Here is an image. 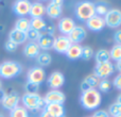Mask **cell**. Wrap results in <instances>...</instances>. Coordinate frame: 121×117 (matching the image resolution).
<instances>
[{"mask_svg": "<svg viewBox=\"0 0 121 117\" xmlns=\"http://www.w3.org/2000/svg\"><path fill=\"white\" fill-rule=\"evenodd\" d=\"M101 101H102V96L97 88L82 92L81 98H80V102H81L82 107L85 110H89V111L100 107Z\"/></svg>", "mask_w": 121, "mask_h": 117, "instance_id": "cell-1", "label": "cell"}, {"mask_svg": "<svg viewBox=\"0 0 121 117\" xmlns=\"http://www.w3.org/2000/svg\"><path fill=\"white\" fill-rule=\"evenodd\" d=\"M74 13L79 20L87 21L94 15H96L95 3L91 1H88V0H83V1L78 2L74 8Z\"/></svg>", "mask_w": 121, "mask_h": 117, "instance_id": "cell-2", "label": "cell"}, {"mask_svg": "<svg viewBox=\"0 0 121 117\" xmlns=\"http://www.w3.org/2000/svg\"><path fill=\"white\" fill-rule=\"evenodd\" d=\"M22 71V66L15 61H4L0 64V77L3 79H13Z\"/></svg>", "mask_w": 121, "mask_h": 117, "instance_id": "cell-3", "label": "cell"}, {"mask_svg": "<svg viewBox=\"0 0 121 117\" xmlns=\"http://www.w3.org/2000/svg\"><path fill=\"white\" fill-rule=\"evenodd\" d=\"M21 102H22L23 107L27 110H30V111H38V110L46 107L44 98L38 94L26 93L21 98Z\"/></svg>", "mask_w": 121, "mask_h": 117, "instance_id": "cell-4", "label": "cell"}, {"mask_svg": "<svg viewBox=\"0 0 121 117\" xmlns=\"http://www.w3.org/2000/svg\"><path fill=\"white\" fill-rule=\"evenodd\" d=\"M115 71V66L112 62H106L102 63V64H97V66L95 67L94 75L98 78L99 80L107 79L109 76H112Z\"/></svg>", "mask_w": 121, "mask_h": 117, "instance_id": "cell-5", "label": "cell"}, {"mask_svg": "<svg viewBox=\"0 0 121 117\" xmlns=\"http://www.w3.org/2000/svg\"><path fill=\"white\" fill-rule=\"evenodd\" d=\"M105 26L109 28H118L121 26V11L118 9H111L104 16Z\"/></svg>", "mask_w": 121, "mask_h": 117, "instance_id": "cell-6", "label": "cell"}, {"mask_svg": "<svg viewBox=\"0 0 121 117\" xmlns=\"http://www.w3.org/2000/svg\"><path fill=\"white\" fill-rule=\"evenodd\" d=\"M46 79V72H45L44 68L40 66H35L32 67L27 73V80L28 82H32L35 84H40L45 81Z\"/></svg>", "mask_w": 121, "mask_h": 117, "instance_id": "cell-7", "label": "cell"}, {"mask_svg": "<svg viewBox=\"0 0 121 117\" xmlns=\"http://www.w3.org/2000/svg\"><path fill=\"white\" fill-rule=\"evenodd\" d=\"M19 102H20V97H19L18 93L11 92L9 94L5 93V96L1 101V105L3 109L8 110V111H12L13 109L18 107Z\"/></svg>", "mask_w": 121, "mask_h": 117, "instance_id": "cell-8", "label": "cell"}, {"mask_svg": "<svg viewBox=\"0 0 121 117\" xmlns=\"http://www.w3.org/2000/svg\"><path fill=\"white\" fill-rule=\"evenodd\" d=\"M44 100L46 104H49V103H60V104H63L66 100V96L60 90H51L45 95Z\"/></svg>", "mask_w": 121, "mask_h": 117, "instance_id": "cell-9", "label": "cell"}, {"mask_svg": "<svg viewBox=\"0 0 121 117\" xmlns=\"http://www.w3.org/2000/svg\"><path fill=\"white\" fill-rule=\"evenodd\" d=\"M47 84L51 90H60L65 84V77L60 71H53L47 79Z\"/></svg>", "mask_w": 121, "mask_h": 117, "instance_id": "cell-10", "label": "cell"}, {"mask_svg": "<svg viewBox=\"0 0 121 117\" xmlns=\"http://www.w3.org/2000/svg\"><path fill=\"white\" fill-rule=\"evenodd\" d=\"M31 4L30 0H16L13 4V12L20 17H25L30 13Z\"/></svg>", "mask_w": 121, "mask_h": 117, "instance_id": "cell-11", "label": "cell"}, {"mask_svg": "<svg viewBox=\"0 0 121 117\" xmlns=\"http://www.w3.org/2000/svg\"><path fill=\"white\" fill-rule=\"evenodd\" d=\"M86 35H87V32H86L85 28L82 26H75L67 36L70 40L71 44H80L85 40Z\"/></svg>", "mask_w": 121, "mask_h": 117, "instance_id": "cell-12", "label": "cell"}, {"mask_svg": "<svg viewBox=\"0 0 121 117\" xmlns=\"http://www.w3.org/2000/svg\"><path fill=\"white\" fill-rule=\"evenodd\" d=\"M71 45L72 44H71L70 40L68 38V36L60 35V36H57V37H55L52 49H54V50L59 53H66V51L68 50Z\"/></svg>", "mask_w": 121, "mask_h": 117, "instance_id": "cell-13", "label": "cell"}, {"mask_svg": "<svg viewBox=\"0 0 121 117\" xmlns=\"http://www.w3.org/2000/svg\"><path fill=\"white\" fill-rule=\"evenodd\" d=\"M86 22L87 28L90 31L94 32H99L101 30L104 29L105 27V21H104V17H101L99 15H94L91 18H89Z\"/></svg>", "mask_w": 121, "mask_h": 117, "instance_id": "cell-14", "label": "cell"}, {"mask_svg": "<svg viewBox=\"0 0 121 117\" xmlns=\"http://www.w3.org/2000/svg\"><path fill=\"white\" fill-rule=\"evenodd\" d=\"M74 27H75V22L70 17L60 18L59 21V25H57V28H59L60 32L62 33V35H68Z\"/></svg>", "mask_w": 121, "mask_h": 117, "instance_id": "cell-15", "label": "cell"}, {"mask_svg": "<svg viewBox=\"0 0 121 117\" xmlns=\"http://www.w3.org/2000/svg\"><path fill=\"white\" fill-rule=\"evenodd\" d=\"M54 40H55L54 34H42L36 43L39 46V49L47 51V50L52 49Z\"/></svg>", "mask_w": 121, "mask_h": 117, "instance_id": "cell-16", "label": "cell"}, {"mask_svg": "<svg viewBox=\"0 0 121 117\" xmlns=\"http://www.w3.org/2000/svg\"><path fill=\"white\" fill-rule=\"evenodd\" d=\"M62 12H63L62 3H56V2L50 1L48 3V5L46 6L47 15L52 19H56V18H59V17H60Z\"/></svg>", "mask_w": 121, "mask_h": 117, "instance_id": "cell-17", "label": "cell"}, {"mask_svg": "<svg viewBox=\"0 0 121 117\" xmlns=\"http://www.w3.org/2000/svg\"><path fill=\"white\" fill-rule=\"evenodd\" d=\"M99 82H100V80L92 73V75L87 76V77L82 81L80 87H81L82 92H85V90H94V88L98 87Z\"/></svg>", "mask_w": 121, "mask_h": 117, "instance_id": "cell-18", "label": "cell"}, {"mask_svg": "<svg viewBox=\"0 0 121 117\" xmlns=\"http://www.w3.org/2000/svg\"><path fill=\"white\" fill-rule=\"evenodd\" d=\"M9 40H12L13 43L18 46V45H21L23 43H26V40H28L27 38V33L26 32H22V31H19L17 29H12L9 33Z\"/></svg>", "mask_w": 121, "mask_h": 117, "instance_id": "cell-19", "label": "cell"}, {"mask_svg": "<svg viewBox=\"0 0 121 117\" xmlns=\"http://www.w3.org/2000/svg\"><path fill=\"white\" fill-rule=\"evenodd\" d=\"M30 16L32 18H39L43 17L46 14V6L42 3V2H34L31 4V9H30Z\"/></svg>", "mask_w": 121, "mask_h": 117, "instance_id": "cell-20", "label": "cell"}, {"mask_svg": "<svg viewBox=\"0 0 121 117\" xmlns=\"http://www.w3.org/2000/svg\"><path fill=\"white\" fill-rule=\"evenodd\" d=\"M40 52L39 46L36 42H29L23 48V54L28 58H36Z\"/></svg>", "mask_w": 121, "mask_h": 117, "instance_id": "cell-21", "label": "cell"}, {"mask_svg": "<svg viewBox=\"0 0 121 117\" xmlns=\"http://www.w3.org/2000/svg\"><path fill=\"white\" fill-rule=\"evenodd\" d=\"M82 49H83V47L80 44H72L69 47L68 50L66 51L65 54H66V57L68 58L69 60L75 61L82 57Z\"/></svg>", "mask_w": 121, "mask_h": 117, "instance_id": "cell-22", "label": "cell"}, {"mask_svg": "<svg viewBox=\"0 0 121 117\" xmlns=\"http://www.w3.org/2000/svg\"><path fill=\"white\" fill-rule=\"evenodd\" d=\"M45 110H47L51 115H53L54 117H60L65 115L64 105L60 104V103H49V104H46Z\"/></svg>", "mask_w": 121, "mask_h": 117, "instance_id": "cell-23", "label": "cell"}, {"mask_svg": "<svg viewBox=\"0 0 121 117\" xmlns=\"http://www.w3.org/2000/svg\"><path fill=\"white\" fill-rule=\"evenodd\" d=\"M97 64H102V63L111 62V55H109V51L107 49H100L96 52L95 54Z\"/></svg>", "mask_w": 121, "mask_h": 117, "instance_id": "cell-24", "label": "cell"}, {"mask_svg": "<svg viewBox=\"0 0 121 117\" xmlns=\"http://www.w3.org/2000/svg\"><path fill=\"white\" fill-rule=\"evenodd\" d=\"M15 29L27 33L31 29V27H30V19H28L27 17H20V18H18L16 20V22H15Z\"/></svg>", "mask_w": 121, "mask_h": 117, "instance_id": "cell-25", "label": "cell"}, {"mask_svg": "<svg viewBox=\"0 0 121 117\" xmlns=\"http://www.w3.org/2000/svg\"><path fill=\"white\" fill-rule=\"evenodd\" d=\"M36 61H37L38 65H40V67L43 66H49L52 62V57L49 52H39V54L36 57Z\"/></svg>", "mask_w": 121, "mask_h": 117, "instance_id": "cell-26", "label": "cell"}, {"mask_svg": "<svg viewBox=\"0 0 121 117\" xmlns=\"http://www.w3.org/2000/svg\"><path fill=\"white\" fill-rule=\"evenodd\" d=\"M46 23H47V21L45 20L43 17L30 19V27H31V29L36 30V31H38V32H40L43 29H44Z\"/></svg>", "mask_w": 121, "mask_h": 117, "instance_id": "cell-27", "label": "cell"}, {"mask_svg": "<svg viewBox=\"0 0 121 117\" xmlns=\"http://www.w3.org/2000/svg\"><path fill=\"white\" fill-rule=\"evenodd\" d=\"M10 117H29V111L25 107H16L10 111Z\"/></svg>", "mask_w": 121, "mask_h": 117, "instance_id": "cell-28", "label": "cell"}, {"mask_svg": "<svg viewBox=\"0 0 121 117\" xmlns=\"http://www.w3.org/2000/svg\"><path fill=\"white\" fill-rule=\"evenodd\" d=\"M108 5L105 2H98V3H95V12H96V15H99L101 17H104L106 15V13L108 12Z\"/></svg>", "mask_w": 121, "mask_h": 117, "instance_id": "cell-29", "label": "cell"}, {"mask_svg": "<svg viewBox=\"0 0 121 117\" xmlns=\"http://www.w3.org/2000/svg\"><path fill=\"white\" fill-rule=\"evenodd\" d=\"M109 55H111V60L115 61V62L121 60V45L119 44L114 45L112 50L109 51Z\"/></svg>", "mask_w": 121, "mask_h": 117, "instance_id": "cell-30", "label": "cell"}, {"mask_svg": "<svg viewBox=\"0 0 121 117\" xmlns=\"http://www.w3.org/2000/svg\"><path fill=\"white\" fill-rule=\"evenodd\" d=\"M107 113L112 117H117V116L121 115V104H119V103H117V102L111 104L108 108V112H107Z\"/></svg>", "mask_w": 121, "mask_h": 117, "instance_id": "cell-31", "label": "cell"}, {"mask_svg": "<svg viewBox=\"0 0 121 117\" xmlns=\"http://www.w3.org/2000/svg\"><path fill=\"white\" fill-rule=\"evenodd\" d=\"M112 82L107 79H103V80H100L99 82V85H98V88H99V92H103V93H107L111 90L112 88Z\"/></svg>", "mask_w": 121, "mask_h": 117, "instance_id": "cell-32", "label": "cell"}, {"mask_svg": "<svg viewBox=\"0 0 121 117\" xmlns=\"http://www.w3.org/2000/svg\"><path fill=\"white\" fill-rule=\"evenodd\" d=\"M94 54L95 53H94V50H92L91 47L85 46V47H83V49H82V57L81 58L85 61H88L94 57Z\"/></svg>", "mask_w": 121, "mask_h": 117, "instance_id": "cell-33", "label": "cell"}, {"mask_svg": "<svg viewBox=\"0 0 121 117\" xmlns=\"http://www.w3.org/2000/svg\"><path fill=\"white\" fill-rule=\"evenodd\" d=\"M25 90L29 94H37L38 90H39V85L35 83H32V82H27L25 85Z\"/></svg>", "mask_w": 121, "mask_h": 117, "instance_id": "cell-34", "label": "cell"}, {"mask_svg": "<svg viewBox=\"0 0 121 117\" xmlns=\"http://www.w3.org/2000/svg\"><path fill=\"white\" fill-rule=\"evenodd\" d=\"M39 36H40V33L38 31H36V30L30 29L29 31L27 32V38L30 42H37Z\"/></svg>", "mask_w": 121, "mask_h": 117, "instance_id": "cell-35", "label": "cell"}, {"mask_svg": "<svg viewBox=\"0 0 121 117\" xmlns=\"http://www.w3.org/2000/svg\"><path fill=\"white\" fill-rule=\"evenodd\" d=\"M39 33H40V35H42V34H53L54 33V26H53V23L47 22L46 26H45V28L39 32Z\"/></svg>", "mask_w": 121, "mask_h": 117, "instance_id": "cell-36", "label": "cell"}, {"mask_svg": "<svg viewBox=\"0 0 121 117\" xmlns=\"http://www.w3.org/2000/svg\"><path fill=\"white\" fill-rule=\"evenodd\" d=\"M17 47L18 46L10 40H8L5 42V44H4V49H5L6 51H9V52H14V51H16Z\"/></svg>", "mask_w": 121, "mask_h": 117, "instance_id": "cell-37", "label": "cell"}, {"mask_svg": "<svg viewBox=\"0 0 121 117\" xmlns=\"http://www.w3.org/2000/svg\"><path fill=\"white\" fill-rule=\"evenodd\" d=\"M113 85L115 86L117 90H121V73H119L118 76H116L115 79L113 81Z\"/></svg>", "mask_w": 121, "mask_h": 117, "instance_id": "cell-38", "label": "cell"}, {"mask_svg": "<svg viewBox=\"0 0 121 117\" xmlns=\"http://www.w3.org/2000/svg\"><path fill=\"white\" fill-rule=\"evenodd\" d=\"M91 117H111V116H109V114L107 113L106 111H104V110H98L97 112H95L94 115Z\"/></svg>", "mask_w": 121, "mask_h": 117, "instance_id": "cell-39", "label": "cell"}, {"mask_svg": "<svg viewBox=\"0 0 121 117\" xmlns=\"http://www.w3.org/2000/svg\"><path fill=\"white\" fill-rule=\"evenodd\" d=\"M114 38H115V42L117 43V44L121 45V30L116 32L115 35H114Z\"/></svg>", "mask_w": 121, "mask_h": 117, "instance_id": "cell-40", "label": "cell"}, {"mask_svg": "<svg viewBox=\"0 0 121 117\" xmlns=\"http://www.w3.org/2000/svg\"><path fill=\"white\" fill-rule=\"evenodd\" d=\"M39 117H54L53 115H51L50 113H49L48 111H47V110H45L44 109V111L42 112V114H40V116Z\"/></svg>", "mask_w": 121, "mask_h": 117, "instance_id": "cell-41", "label": "cell"}, {"mask_svg": "<svg viewBox=\"0 0 121 117\" xmlns=\"http://www.w3.org/2000/svg\"><path fill=\"white\" fill-rule=\"evenodd\" d=\"M116 68H117V70L121 73V60H119V61H117V62H116Z\"/></svg>", "mask_w": 121, "mask_h": 117, "instance_id": "cell-42", "label": "cell"}, {"mask_svg": "<svg viewBox=\"0 0 121 117\" xmlns=\"http://www.w3.org/2000/svg\"><path fill=\"white\" fill-rule=\"evenodd\" d=\"M4 96H5V92H4L3 90H0V103H1V101H2V99L4 98Z\"/></svg>", "mask_w": 121, "mask_h": 117, "instance_id": "cell-43", "label": "cell"}, {"mask_svg": "<svg viewBox=\"0 0 121 117\" xmlns=\"http://www.w3.org/2000/svg\"><path fill=\"white\" fill-rule=\"evenodd\" d=\"M117 103H119V104H121V93L119 95H118V97H117V101H116Z\"/></svg>", "mask_w": 121, "mask_h": 117, "instance_id": "cell-44", "label": "cell"}, {"mask_svg": "<svg viewBox=\"0 0 121 117\" xmlns=\"http://www.w3.org/2000/svg\"><path fill=\"white\" fill-rule=\"evenodd\" d=\"M51 1H52V2H56V3H62V4H63V1H64V0H51Z\"/></svg>", "mask_w": 121, "mask_h": 117, "instance_id": "cell-45", "label": "cell"}, {"mask_svg": "<svg viewBox=\"0 0 121 117\" xmlns=\"http://www.w3.org/2000/svg\"><path fill=\"white\" fill-rule=\"evenodd\" d=\"M2 88V82H1V80H0V90Z\"/></svg>", "mask_w": 121, "mask_h": 117, "instance_id": "cell-46", "label": "cell"}, {"mask_svg": "<svg viewBox=\"0 0 121 117\" xmlns=\"http://www.w3.org/2000/svg\"><path fill=\"white\" fill-rule=\"evenodd\" d=\"M39 2H45V1H48V0H38Z\"/></svg>", "mask_w": 121, "mask_h": 117, "instance_id": "cell-47", "label": "cell"}, {"mask_svg": "<svg viewBox=\"0 0 121 117\" xmlns=\"http://www.w3.org/2000/svg\"><path fill=\"white\" fill-rule=\"evenodd\" d=\"M0 117H5V116H4L3 114H1V113H0Z\"/></svg>", "mask_w": 121, "mask_h": 117, "instance_id": "cell-48", "label": "cell"}, {"mask_svg": "<svg viewBox=\"0 0 121 117\" xmlns=\"http://www.w3.org/2000/svg\"><path fill=\"white\" fill-rule=\"evenodd\" d=\"M60 117H66V116H65V115H64V116H60Z\"/></svg>", "mask_w": 121, "mask_h": 117, "instance_id": "cell-49", "label": "cell"}, {"mask_svg": "<svg viewBox=\"0 0 121 117\" xmlns=\"http://www.w3.org/2000/svg\"><path fill=\"white\" fill-rule=\"evenodd\" d=\"M117 117H121V115H119V116H117Z\"/></svg>", "mask_w": 121, "mask_h": 117, "instance_id": "cell-50", "label": "cell"}]
</instances>
